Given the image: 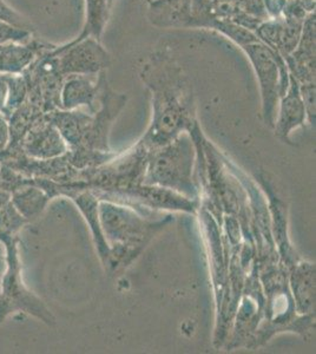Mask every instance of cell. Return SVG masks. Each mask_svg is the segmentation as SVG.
Listing matches in <instances>:
<instances>
[{"label": "cell", "mask_w": 316, "mask_h": 354, "mask_svg": "<svg viewBox=\"0 0 316 354\" xmlns=\"http://www.w3.org/2000/svg\"><path fill=\"white\" fill-rule=\"evenodd\" d=\"M148 21L160 28H189L192 0H150Z\"/></svg>", "instance_id": "cell-14"}, {"label": "cell", "mask_w": 316, "mask_h": 354, "mask_svg": "<svg viewBox=\"0 0 316 354\" xmlns=\"http://www.w3.org/2000/svg\"><path fill=\"white\" fill-rule=\"evenodd\" d=\"M57 71L60 76L70 75H98L111 65V56L93 37L75 39L68 44L53 48Z\"/></svg>", "instance_id": "cell-7"}, {"label": "cell", "mask_w": 316, "mask_h": 354, "mask_svg": "<svg viewBox=\"0 0 316 354\" xmlns=\"http://www.w3.org/2000/svg\"><path fill=\"white\" fill-rule=\"evenodd\" d=\"M98 215L109 248L104 268L110 275L130 267L152 239L174 221L171 213L149 218L128 205L109 201H100Z\"/></svg>", "instance_id": "cell-3"}, {"label": "cell", "mask_w": 316, "mask_h": 354, "mask_svg": "<svg viewBox=\"0 0 316 354\" xmlns=\"http://www.w3.org/2000/svg\"><path fill=\"white\" fill-rule=\"evenodd\" d=\"M25 220L11 201V195L0 193V240L16 238L18 230L24 225Z\"/></svg>", "instance_id": "cell-19"}, {"label": "cell", "mask_w": 316, "mask_h": 354, "mask_svg": "<svg viewBox=\"0 0 316 354\" xmlns=\"http://www.w3.org/2000/svg\"><path fill=\"white\" fill-rule=\"evenodd\" d=\"M24 149L28 156L39 161H51L68 151L64 138L48 118L28 133Z\"/></svg>", "instance_id": "cell-12"}, {"label": "cell", "mask_w": 316, "mask_h": 354, "mask_svg": "<svg viewBox=\"0 0 316 354\" xmlns=\"http://www.w3.org/2000/svg\"><path fill=\"white\" fill-rule=\"evenodd\" d=\"M0 263H1V261H0ZM3 273H4V270L0 268V286H1V278H3Z\"/></svg>", "instance_id": "cell-22"}, {"label": "cell", "mask_w": 316, "mask_h": 354, "mask_svg": "<svg viewBox=\"0 0 316 354\" xmlns=\"http://www.w3.org/2000/svg\"><path fill=\"white\" fill-rule=\"evenodd\" d=\"M98 78L100 106L96 113L58 109L48 115V120L68 145V163L78 170L104 165L117 155L110 148L109 136L128 97L112 90L106 71L98 73Z\"/></svg>", "instance_id": "cell-2"}, {"label": "cell", "mask_w": 316, "mask_h": 354, "mask_svg": "<svg viewBox=\"0 0 316 354\" xmlns=\"http://www.w3.org/2000/svg\"><path fill=\"white\" fill-rule=\"evenodd\" d=\"M66 196L76 203L80 213L83 214L85 221L88 223L90 232H91V235H93V243L96 245L98 257H100L103 266H105L108 261L109 248L102 228H100V215H98L100 200L97 198L93 192L88 189L73 190V192L66 194Z\"/></svg>", "instance_id": "cell-15"}, {"label": "cell", "mask_w": 316, "mask_h": 354, "mask_svg": "<svg viewBox=\"0 0 316 354\" xmlns=\"http://www.w3.org/2000/svg\"><path fill=\"white\" fill-rule=\"evenodd\" d=\"M10 93V75L0 73V111L3 113L8 104Z\"/></svg>", "instance_id": "cell-20"}, {"label": "cell", "mask_w": 316, "mask_h": 354, "mask_svg": "<svg viewBox=\"0 0 316 354\" xmlns=\"http://www.w3.org/2000/svg\"><path fill=\"white\" fill-rule=\"evenodd\" d=\"M96 75L65 77L59 93V109L76 110L84 106L95 113L100 106V78ZM98 76V75H97Z\"/></svg>", "instance_id": "cell-11"}, {"label": "cell", "mask_w": 316, "mask_h": 354, "mask_svg": "<svg viewBox=\"0 0 316 354\" xmlns=\"http://www.w3.org/2000/svg\"><path fill=\"white\" fill-rule=\"evenodd\" d=\"M284 59L299 84L315 83V11L306 17L297 48Z\"/></svg>", "instance_id": "cell-9"}, {"label": "cell", "mask_w": 316, "mask_h": 354, "mask_svg": "<svg viewBox=\"0 0 316 354\" xmlns=\"http://www.w3.org/2000/svg\"><path fill=\"white\" fill-rule=\"evenodd\" d=\"M10 140V127H8L6 117L0 111V148L8 145Z\"/></svg>", "instance_id": "cell-21"}, {"label": "cell", "mask_w": 316, "mask_h": 354, "mask_svg": "<svg viewBox=\"0 0 316 354\" xmlns=\"http://www.w3.org/2000/svg\"><path fill=\"white\" fill-rule=\"evenodd\" d=\"M307 122V111L301 96L300 86L297 80L289 75V85L277 105V117L274 122L275 136L286 145H292L290 140L294 130L304 127Z\"/></svg>", "instance_id": "cell-10"}, {"label": "cell", "mask_w": 316, "mask_h": 354, "mask_svg": "<svg viewBox=\"0 0 316 354\" xmlns=\"http://www.w3.org/2000/svg\"><path fill=\"white\" fill-rule=\"evenodd\" d=\"M50 198L46 190L36 185H23L11 195L13 205L26 221L38 218L44 212Z\"/></svg>", "instance_id": "cell-17"}, {"label": "cell", "mask_w": 316, "mask_h": 354, "mask_svg": "<svg viewBox=\"0 0 316 354\" xmlns=\"http://www.w3.org/2000/svg\"><path fill=\"white\" fill-rule=\"evenodd\" d=\"M1 242L6 247V270L3 273L0 286V322L8 314L19 310L33 315L48 326H53L56 324V318L51 310L45 306L40 299L28 290L23 283L16 238Z\"/></svg>", "instance_id": "cell-6"}, {"label": "cell", "mask_w": 316, "mask_h": 354, "mask_svg": "<svg viewBox=\"0 0 316 354\" xmlns=\"http://www.w3.org/2000/svg\"><path fill=\"white\" fill-rule=\"evenodd\" d=\"M140 78L151 95V120L140 143L147 149L168 145L196 124V103L185 68L167 45L152 51L140 66Z\"/></svg>", "instance_id": "cell-1"}, {"label": "cell", "mask_w": 316, "mask_h": 354, "mask_svg": "<svg viewBox=\"0 0 316 354\" xmlns=\"http://www.w3.org/2000/svg\"><path fill=\"white\" fill-rule=\"evenodd\" d=\"M255 180L267 198L272 239L277 245V253L280 255L281 261L284 262L289 272L290 268L300 261L301 258L289 239L288 207L286 205V202L282 201L277 196L275 188H274V183L270 181V178L266 174H257Z\"/></svg>", "instance_id": "cell-8"}, {"label": "cell", "mask_w": 316, "mask_h": 354, "mask_svg": "<svg viewBox=\"0 0 316 354\" xmlns=\"http://www.w3.org/2000/svg\"><path fill=\"white\" fill-rule=\"evenodd\" d=\"M288 282L297 313L315 315V263L301 259L289 270Z\"/></svg>", "instance_id": "cell-13"}, {"label": "cell", "mask_w": 316, "mask_h": 354, "mask_svg": "<svg viewBox=\"0 0 316 354\" xmlns=\"http://www.w3.org/2000/svg\"><path fill=\"white\" fill-rule=\"evenodd\" d=\"M196 157V148L190 135L180 133L168 145L149 150L143 183L200 201V188L195 177Z\"/></svg>", "instance_id": "cell-4"}, {"label": "cell", "mask_w": 316, "mask_h": 354, "mask_svg": "<svg viewBox=\"0 0 316 354\" xmlns=\"http://www.w3.org/2000/svg\"><path fill=\"white\" fill-rule=\"evenodd\" d=\"M248 57L257 75L261 93V108L264 124L272 128L277 117L280 97L284 96L289 85V73L284 57L257 41L241 46Z\"/></svg>", "instance_id": "cell-5"}, {"label": "cell", "mask_w": 316, "mask_h": 354, "mask_svg": "<svg viewBox=\"0 0 316 354\" xmlns=\"http://www.w3.org/2000/svg\"><path fill=\"white\" fill-rule=\"evenodd\" d=\"M55 46H44L41 44L0 45V73H17L23 71L28 65L32 64L36 56H41L53 50Z\"/></svg>", "instance_id": "cell-16"}, {"label": "cell", "mask_w": 316, "mask_h": 354, "mask_svg": "<svg viewBox=\"0 0 316 354\" xmlns=\"http://www.w3.org/2000/svg\"><path fill=\"white\" fill-rule=\"evenodd\" d=\"M86 3V21L84 28L77 39L93 37L102 41L105 26L108 24L110 13L115 0H85Z\"/></svg>", "instance_id": "cell-18"}]
</instances>
